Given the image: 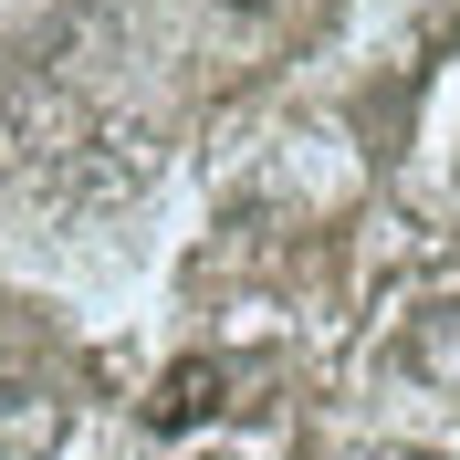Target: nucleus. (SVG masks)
<instances>
[{
  "label": "nucleus",
  "mask_w": 460,
  "mask_h": 460,
  "mask_svg": "<svg viewBox=\"0 0 460 460\" xmlns=\"http://www.w3.org/2000/svg\"><path fill=\"white\" fill-rule=\"evenodd\" d=\"M230 11H261V0H230Z\"/></svg>",
  "instance_id": "nucleus-2"
},
{
  "label": "nucleus",
  "mask_w": 460,
  "mask_h": 460,
  "mask_svg": "<svg viewBox=\"0 0 460 460\" xmlns=\"http://www.w3.org/2000/svg\"><path fill=\"white\" fill-rule=\"evenodd\" d=\"M220 408H230V367H220V356H189V367H168V376H157V398H146V429H209V419H220Z\"/></svg>",
  "instance_id": "nucleus-1"
}]
</instances>
